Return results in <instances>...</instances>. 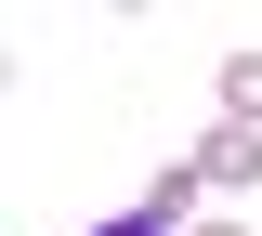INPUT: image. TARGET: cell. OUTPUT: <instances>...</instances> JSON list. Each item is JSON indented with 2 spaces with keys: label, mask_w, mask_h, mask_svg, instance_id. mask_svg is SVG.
Instances as JSON below:
<instances>
[{
  "label": "cell",
  "mask_w": 262,
  "mask_h": 236,
  "mask_svg": "<svg viewBox=\"0 0 262 236\" xmlns=\"http://www.w3.org/2000/svg\"><path fill=\"white\" fill-rule=\"evenodd\" d=\"M184 170H196V197H249V184H262V132H236V118H210V132L184 144Z\"/></svg>",
  "instance_id": "1"
},
{
  "label": "cell",
  "mask_w": 262,
  "mask_h": 236,
  "mask_svg": "<svg viewBox=\"0 0 262 236\" xmlns=\"http://www.w3.org/2000/svg\"><path fill=\"white\" fill-rule=\"evenodd\" d=\"M210 79H223V118H236V132H262V53H223Z\"/></svg>",
  "instance_id": "2"
},
{
  "label": "cell",
  "mask_w": 262,
  "mask_h": 236,
  "mask_svg": "<svg viewBox=\"0 0 262 236\" xmlns=\"http://www.w3.org/2000/svg\"><path fill=\"white\" fill-rule=\"evenodd\" d=\"M79 236H170L158 210H105V223H79Z\"/></svg>",
  "instance_id": "3"
},
{
  "label": "cell",
  "mask_w": 262,
  "mask_h": 236,
  "mask_svg": "<svg viewBox=\"0 0 262 236\" xmlns=\"http://www.w3.org/2000/svg\"><path fill=\"white\" fill-rule=\"evenodd\" d=\"M196 236H249V223H223V210H210V223H196Z\"/></svg>",
  "instance_id": "4"
}]
</instances>
